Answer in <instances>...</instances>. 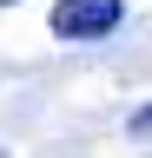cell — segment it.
<instances>
[{
	"label": "cell",
	"instance_id": "cell-3",
	"mask_svg": "<svg viewBox=\"0 0 152 158\" xmlns=\"http://www.w3.org/2000/svg\"><path fill=\"white\" fill-rule=\"evenodd\" d=\"M0 7H13V0H0Z\"/></svg>",
	"mask_w": 152,
	"mask_h": 158
},
{
	"label": "cell",
	"instance_id": "cell-1",
	"mask_svg": "<svg viewBox=\"0 0 152 158\" xmlns=\"http://www.w3.org/2000/svg\"><path fill=\"white\" fill-rule=\"evenodd\" d=\"M126 20V0H60L53 7V33L60 40H106Z\"/></svg>",
	"mask_w": 152,
	"mask_h": 158
},
{
	"label": "cell",
	"instance_id": "cell-2",
	"mask_svg": "<svg viewBox=\"0 0 152 158\" xmlns=\"http://www.w3.org/2000/svg\"><path fill=\"white\" fill-rule=\"evenodd\" d=\"M132 138H152V106H139V112H132Z\"/></svg>",
	"mask_w": 152,
	"mask_h": 158
}]
</instances>
